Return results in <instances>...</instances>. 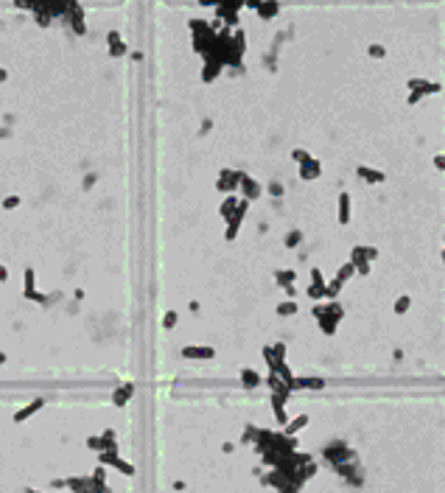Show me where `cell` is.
Segmentation results:
<instances>
[{
	"instance_id": "6da1fadb",
	"label": "cell",
	"mask_w": 445,
	"mask_h": 493,
	"mask_svg": "<svg viewBox=\"0 0 445 493\" xmlns=\"http://www.w3.org/2000/svg\"><path fill=\"white\" fill-rule=\"evenodd\" d=\"M247 210H249V202L247 199H238V208H235L233 218H227V230H224L227 241H233L235 236H238V227H241V222H244V216H247Z\"/></svg>"
},
{
	"instance_id": "7a4b0ae2",
	"label": "cell",
	"mask_w": 445,
	"mask_h": 493,
	"mask_svg": "<svg viewBox=\"0 0 445 493\" xmlns=\"http://www.w3.org/2000/svg\"><path fill=\"white\" fill-rule=\"evenodd\" d=\"M101 465H112V468H118L123 476H134V465L126 462V460H120L118 457V451H101Z\"/></svg>"
},
{
	"instance_id": "3957f363",
	"label": "cell",
	"mask_w": 445,
	"mask_h": 493,
	"mask_svg": "<svg viewBox=\"0 0 445 493\" xmlns=\"http://www.w3.org/2000/svg\"><path fill=\"white\" fill-rule=\"evenodd\" d=\"M87 448H92V451H118L115 429H106L101 437H87Z\"/></svg>"
},
{
	"instance_id": "277c9868",
	"label": "cell",
	"mask_w": 445,
	"mask_h": 493,
	"mask_svg": "<svg viewBox=\"0 0 445 493\" xmlns=\"http://www.w3.org/2000/svg\"><path fill=\"white\" fill-rule=\"evenodd\" d=\"M241 180H244V171H230V168H224V171L219 174V182H216V188H219L221 194H233V190L241 185Z\"/></svg>"
},
{
	"instance_id": "5b68a950",
	"label": "cell",
	"mask_w": 445,
	"mask_h": 493,
	"mask_svg": "<svg viewBox=\"0 0 445 493\" xmlns=\"http://www.w3.org/2000/svg\"><path fill=\"white\" fill-rule=\"evenodd\" d=\"M314 317H328V320H333V322H339V320L345 317V308H342L336 300H331L328 306H317V308H314Z\"/></svg>"
},
{
	"instance_id": "8992f818",
	"label": "cell",
	"mask_w": 445,
	"mask_h": 493,
	"mask_svg": "<svg viewBox=\"0 0 445 493\" xmlns=\"http://www.w3.org/2000/svg\"><path fill=\"white\" fill-rule=\"evenodd\" d=\"M22 278H25V292H22V294H25V300H34V303H48V297L39 294V292H36V286H34V278H36L34 269H25V275H22Z\"/></svg>"
},
{
	"instance_id": "52a82bcc",
	"label": "cell",
	"mask_w": 445,
	"mask_h": 493,
	"mask_svg": "<svg viewBox=\"0 0 445 493\" xmlns=\"http://www.w3.org/2000/svg\"><path fill=\"white\" fill-rule=\"evenodd\" d=\"M182 356H185V359H193V362H207V359H213V356H216V350H213V348L188 345V348H182Z\"/></svg>"
},
{
	"instance_id": "ba28073f",
	"label": "cell",
	"mask_w": 445,
	"mask_h": 493,
	"mask_svg": "<svg viewBox=\"0 0 445 493\" xmlns=\"http://www.w3.org/2000/svg\"><path fill=\"white\" fill-rule=\"evenodd\" d=\"M67 17H70V22H73V31L76 34H84V8L78 6V3H70L67 6Z\"/></svg>"
},
{
	"instance_id": "9c48e42d",
	"label": "cell",
	"mask_w": 445,
	"mask_h": 493,
	"mask_svg": "<svg viewBox=\"0 0 445 493\" xmlns=\"http://www.w3.org/2000/svg\"><path fill=\"white\" fill-rule=\"evenodd\" d=\"M244 8V3H230V6H219L216 8V14H219V20H227V28L230 26H235V17H238V12Z\"/></svg>"
},
{
	"instance_id": "30bf717a",
	"label": "cell",
	"mask_w": 445,
	"mask_h": 493,
	"mask_svg": "<svg viewBox=\"0 0 445 493\" xmlns=\"http://www.w3.org/2000/svg\"><path fill=\"white\" fill-rule=\"evenodd\" d=\"M289 387H291V392H294V390H322V387H325V378H317V376H308V378H294Z\"/></svg>"
},
{
	"instance_id": "8fae6325",
	"label": "cell",
	"mask_w": 445,
	"mask_h": 493,
	"mask_svg": "<svg viewBox=\"0 0 445 493\" xmlns=\"http://www.w3.org/2000/svg\"><path fill=\"white\" fill-rule=\"evenodd\" d=\"M42 406H45V398H36V401H31L28 406H22L20 412H14V423H25L31 415H36V412H39Z\"/></svg>"
},
{
	"instance_id": "7c38bea8",
	"label": "cell",
	"mask_w": 445,
	"mask_h": 493,
	"mask_svg": "<svg viewBox=\"0 0 445 493\" xmlns=\"http://www.w3.org/2000/svg\"><path fill=\"white\" fill-rule=\"evenodd\" d=\"M238 188L244 190V199H247V202H252V199H258V196H261V185L255 182L252 176H247V174H244V180H241V185H238Z\"/></svg>"
},
{
	"instance_id": "4fadbf2b",
	"label": "cell",
	"mask_w": 445,
	"mask_h": 493,
	"mask_svg": "<svg viewBox=\"0 0 445 493\" xmlns=\"http://www.w3.org/2000/svg\"><path fill=\"white\" fill-rule=\"evenodd\" d=\"M356 174L364 180V182H370V185H378V182H384L387 176H384V171H375V168H370V166H359L356 168Z\"/></svg>"
},
{
	"instance_id": "5bb4252c",
	"label": "cell",
	"mask_w": 445,
	"mask_h": 493,
	"mask_svg": "<svg viewBox=\"0 0 445 493\" xmlns=\"http://www.w3.org/2000/svg\"><path fill=\"white\" fill-rule=\"evenodd\" d=\"M263 384H269V390H272V392H275V395H286V398H289V395H291L289 384H286V381H283V378H280V376H277V373H269V378L263 381Z\"/></svg>"
},
{
	"instance_id": "9a60e30c",
	"label": "cell",
	"mask_w": 445,
	"mask_h": 493,
	"mask_svg": "<svg viewBox=\"0 0 445 493\" xmlns=\"http://www.w3.org/2000/svg\"><path fill=\"white\" fill-rule=\"evenodd\" d=\"M132 395H134V384H120V387L112 392V404L115 406H126Z\"/></svg>"
},
{
	"instance_id": "2e32d148",
	"label": "cell",
	"mask_w": 445,
	"mask_h": 493,
	"mask_svg": "<svg viewBox=\"0 0 445 493\" xmlns=\"http://www.w3.org/2000/svg\"><path fill=\"white\" fill-rule=\"evenodd\" d=\"M319 174H322L319 160H311V162H305V166H300V180H303V182H311V180H317Z\"/></svg>"
},
{
	"instance_id": "e0dca14e",
	"label": "cell",
	"mask_w": 445,
	"mask_h": 493,
	"mask_svg": "<svg viewBox=\"0 0 445 493\" xmlns=\"http://www.w3.org/2000/svg\"><path fill=\"white\" fill-rule=\"evenodd\" d=\"M221 68L224 64L219 62V59H205V70H202V82H216L221 73Z\"/></svg>"
},
{
	"instance_id": "ac0fdd59",
	"label": "cell",
	"mask_w": 445,
	"mask_h": 493,
	"mask_svg": "<svg viewBox=\"0 0 445 493\" xmlns=\"http://www.w3.org/2000/svg\"><path fill=\"white\" fill-rule=\"evenodd\" d=\"M286 401H289L286 395H275V392H272V409H275V418H277V423H280V426H286V423H289L286 409H283V404H286Z\"/></svg>"
},
{
	"instance_id": "d6986e66",
	"label": "cell",
	"mask_w": 445,
	"mask_h": 493,
	"mask_svg": "<svg viewBox=\"0 0 445 493\" xmlns=\"http://www.w3.org/2000/svg\"><path fill=\"white\" fill-rule=\"evenodd\" d=\"M303 426H308V415H297L294 420H289V423H286V429H283V434H286V437H294L297 432L303 429Z\"/></svg>"
},
{
	"instance_id": "ffe728a7",
	"label": "cell",
	"mask_w": 445,
	"mask_h": 493,
	"mask_svg": "<svg viewBox=\"0 0 445 493\" xmlns=\"http://www.w3.org/2000/svg\"><path fill=\"white\" fill-rule=\"evenodd\" d=\"M241 384L252 390V387H258V384H263V378H261L258 373H255L252 367H244V370H241Z\"/></svg>"
},
{
	"instance_id": "44dd1931",
	"label": "cell",
	"mask_w": 445,
	"mask_h": 493,
	"mask_svg": "<svg viewBox=\"0 0 445 493\" xmlns=\"http://www.w3.org/2000/svg\"><path fill=\"white\" fill-rule=\"evenodd\" d=\"M350 222V194H339V224Z\"/></svg>"
},
{
	"instance_id": "7402d4cb",
	"label": "cell",
	"mask_w": 445,
	"mask_h": 493,
	"mask_svg": "<svg viewBox=\"0 0 445 493\" xmlns=\"http://www.w3.org/2000/svg\"><path fill=\"white\" fill-rule=\"evenodd\" d=\"M255 12H258V17H261V20H272V17L280 12V6H277V3H258V8H255Z\"/></svg>"
},
{
	"instance_id": "603a6c76",
	"label": "cell",
	"mask_w": 445,
	"mask_h": 493,
	"mask_svg": "<svg viewBox=\"0 0 445 493\" xmlns=\"http://www.w3.org/2000/svg\"><path fill=\"white\" fill-rule=\"evenodd\" d=\"M294 278H297V272H291V269H280V272H275V283L277 286H294Z\"/></svg>"
},
{
	"instance_id": "cb8c5ba5",
	"label": "cell",
	"mask_w": 445,
	"mask_h": 493,
	"mask_svg": "<svg viewBox=\"0 0 445 493\" xmlns=\"http://www.w3.org/2000/svg\"><path fill=\"white\" fill-rule=\"evenodd\" d=\"M235 208H238V199L230 194V196L221 202V208H219V213H221V218H233V213H235Z\"/></svg>"
},
{
	"instance_id": "d4e9b609",
	"label": "cell",
	"mask_w": 445,
	"mask_h": 493,
	"mask_svg": "<svg viewBox=\"0 0 445 493\" xmlns=\"http://www.w3.org/2000/svg\"><path fill=\"white\" fill-rule=\"evenodd\" d=\"M342 286H345V283H339L336 278H333L331 283H325V300H336V294L342 292Z\"/></svg>"
},
{
	"instance_id": "484cf974",
	"label": "cell",
	"mask_w": 445,
	"mask_h": 493,
	"mask_svg": "<svg viewBox=\"0 0 445 493\" xmlns=\"http://www.w3.org/2000/svg\"><path fill=\"white\" fill-rule=\"evenodd\" d=\"M353 275H356V266H353V264H350V261H347L345 266H342L339 272H336V280H339V283H345V280H350V278H353Z\"/></svg>"
},
{
	"instance_id": "4316f807",
	"label": "cell",
	"mask_w": 445,
	"mask_h": 493,
	"mask_svg": "<svg viewBox=\"0 0 445 493\" xmlns=\"http://www.w3.org/2000/svg\"><path fill=\"white\" fill-rule=\"evenodd\" d=\"M275 373L280 376V378L286 381V384H291V381H294V373H291V370H289V364H286V362H280V364L275 367ZM289 390H291V387H289Z\"/></svg>"
},
{
	"instance_id": "83f0119b",
	"label": "cell",
	"mask_w": 445,
	"mask_h": 493,
	"mask_svg": "<svg viewBox=\"0 0 445 493\" xmlns=\"http://www.w3.org/2000/svg\"><path fill=\"white\" fill-rule=\"evenodd\" d=\"M291 160H294L297 166H305V162H311L314 157L308 154V152H305V148H294V152H291Z\"/></svg>"
},
{
	"instance_id": "f1b7e54d",
	"label": "cell",
	"mask_w": 445,
	"mask_h": 493,
	"mask_svg": "<svg viewBox=\"0 0 445 493\" xmlns=\"http://www.w3.org/2000/svg\"><path fill=\"white\" fill-rule=\"evenodd\" d=\"M409 306H412V297L409 294L398 297V300H395V314H398V317H401V314H406V311H409Z\"/></svg>"
},
{
	"instance_id": "f546056e",
	"label": "cell",
	"mask_w": 445,
	"mask_h": 493,
	"mask_svg": "<svg viewBox=\"0 0 445 493\" xmlns=\"http://www.w3.org/2000/svg\"><path fill=\"white\" fill-rule=\"evenodd\" d=\"M277 314H280V317H291V314H297V303H294V300L280 303V306H277Z\"/></svg>"
},
{
	"instance_id": "4dcf8cb0",
	"label": "cell",
	"mask_w": 445,
	"mask_h": 493,
	"mask_svg": "<svg viewBox=\"0 0 445 493\" xmlns=\"http://www.w3.org/2000/svg\"><path fill=\"white\" fill-rule=\"evenodd\" d=\"M177 320H179L177 311H165V317H163V328H165V331H171V328L177 325Z\"/></svg>"
},
{
	"instance_id": "1f68e13d",
	"label": "cell",
	"mask_w": 445,
	"mask_h": 493,
	"mask_svg": "<svg viewBox=\"0 0 445 493\" xmlns=\"http://www.w3.org/2000/svg\"><path fill=\"white\" fill-rule=\"evenodd\" d=\"M263 359H266V364H269V373H275V367L280 364V362L275 359V353H272V348H263Z\"/></svg>"
},
{
	"instance_id": "d6a6232c",
	"label": "cell",
	"mask_w": 445,
	"mask_h": 493,
	"mask_svg": "<svg viewBox=\"0 0 445 493\" xmlns=\"http://www.w3.org/2000/svg\"><path fill=\"white\" fill-rule=\"evenodd\" d=\"M305 294L311 297V300H325V286H308Z\"/></svg>"
},
{
	"instance_id": "836d02e7",
	"label": "cell",
	"mask_w": 445,
	"mask_h": 493,
	"mask_svg": "<svg viewBox=\"0 0 445 493\" xmlns=\"http://www.w3.org/2000/svg\"><path fill=\"white\" fill-rule=\"evenodd\" d=\"M300 241H303V232H300V230H294V232H289V236H286V246H297Z\"/></svg>"
},
{
	"instance_id": "e575fe53",
	"label": "cell",
	"mask_w": 445,
	"mask_h": 493,
	"mask_svg": "<svg viewBox=\"0 0 445 493\" xmlns=\"http://www.w3.org/2000/svg\"><path fill=\"white\" fill-rule=\"evenodd\" d=\"M109 54H112V56H123V54H126V42L120 40V42L109 45Z\"/></svg>"
},
{
	"instance_id": "d590c367",
	"label": "cell",
	"mask_w": 445,
	"mask_h": 493,
	"mask_svg": "<svg viewBox=\"0 0 445 493\" xmlns=\"http://www.w3.org/2000/svg\"><path fill=\"white\" fill-rule=\"evenodd\" d=\"M272 353H275L277 362H286V345H283V342H277V345L272 348Z\"/></svg>"
},
{
	"instance_id": "8d00e7d4",
	"label": "cell",
	"mask_w": 445,
	"mask_h": 493,
	"mask_svg": "<svg viewBox=\"0 0 445 493\" xmlns=\"http://www.w3.org/2000/svg\"><path fill=\"white\" fill-rule=\"evenodd\" d=\"M311 286H325V278L319 269H311Z\"/></svg>"
},
{
	"instance_id": "74e56055",
	"label": "cell",
	"mask_w": 445,
	"mask_h": 493,
	"mask_svg": "<svg viewBox=\"0 0 445 493\" xmlns=\"http://www.w3.org/2000/svg\"><path fill=\"white\" fill-rule=\"evenodd\" d=\"M423 96H429V92H426V90H415V92H409V98H406V104H417V101H420V98H423Z\"/></svg>"
},
{
	"instance_id": "f35d334b",
	"label": "cell",
	"mask_w": 445,
	"mask_h": 493,
	"mask_svg": "<svg viewBox=\"0 0 445 493\" xmlns=\"http://www.w3.org/2000/svg\"><path fill=\"white\" fill-rule=\"evenodd\" d=\"M17 204H20V196H6L3 199V208H6V210H14Z\"/></svg>"
},
{
	"instance_id": "ab89813d",
	"label": "cell",
	"mask_w": 445,
	"mask_h": 493,
	"mask_svg": "<svg viewBox=\"0 0 445 493\" xmlns=\"http://www.w3.org/2000/svg\"><path fill=\"white\" fill-rule=\"evenodd\" d=\"M92 479H95V482H101V485H104V479H106V471H104V465H98V468H95V474H92Z\"/></svg>"
},
{
	"instance_id": "60d3db41",
	"label": "cell",
	"mask_w": 445,
	"mask_h": 493,
	"mask_svg": "<svg viewBox=\"0 0 445 493\" xmlns=\"http://www.w3.org/2000/svg\"><path fill=\"white\" fill-rule=\"evenodd\" d=\"M364 258H367V261H375V258H378V250H375V246H364Z\"/></svg>"
},
{
	"instance_id": "b9f144b4",
	"label": "cell",
	"mask_w": 445,
	"mask_h": 493,
	"mask_svg": "<svg viewBox=\"0 0 445 493\" xmlns=\"http://www.w3.org/2000/svg\"><path fill=\"white\" fill-rule=\"evenodd\" d=\"M356 275H370V264H367V261L356 264Z\"/></svg>"
},
{
	"instance_id": "7bdbcfd3",
	"label": "cell",
	"mask_w": 445,
	"mask_h": 493,
	"mask_svg": "<svg viewBox=\"0 0 445 493\" xmlns=\"http://www.w3.org/2000/svg\"><path fill=\"white\" fill-rule=\"evenodd\" d=\"M384 54H387V50H384L381 45H370V56H375V59H378V56H384Z\"/></svg>"
},
{
	"instance_id": "ee69618b",
	"label": "cell",
	"mask_w": 445,
	"mask_h": 493,
	"mask_svg": "<svg viewBox=\"0 0 445 493\" xmlns=\"http://www.w3.org/2000/svg\"><path fill=\"white\" fill-rule=\"evenodd\" d=\"M34 17H36V22H39V26H50V17H48V14H39V12H34Z\"/></svg>"
},
{
	"instance_id": "f6af8a7d",
	"label": "cell",
	"mask_w": 445,
	"mask_h": 493,
	"mask_svg": "<svg viewBox=\"0 0 445 493\" xmlns=\"http://www.w3.org/2000/svg\"><path fill=\"white\" fill-rule=\"evenodd\" d=\"M106 42H109V45L120 42V34H118V31H109V34H106Z\"/></svg>"
},
{
	"instance_id": "bcb514c9",
	"label": "cell",
	"mask_w": 445,
	"mask_h": 493,
	"mask_svg": "<svg viewBox=\"0 0 445 493\" xmlns=\"http://www.w3.org/2000/svg\"><path fill=\"white\" fill-rule=\"evenodd\" d=\"M434 166H437L440 171H445V154H437V157H434Z\"/></svg>"
},
{
	"instance_id": "7dc6e473",
	"label": "cell",
	"mask_w": 445,
	"mask_h": 493,
	"mask_svg": "<svg viewBox=\"0 0 445 493\" xmlns=\"http://www.w3.org/2000/svg\"><path fill=\"white\" fill-rule=\"evenodd\" d=\"M269 194H272V196H280V194H283V188H280V185H275V182H272V185H269Z\"/></svg>"
},
{
	"instance_id": "c3c4849f",
	"label": "cell",
	"mask_w": 445,
	"mask_h": 493,
	"mask_svg": "<svg viewBox=\"0 0 445 493\" xmlns=\"http://www.w3.org/2000/svg\"><path fill=\"white\" fill-rule=\"evenodd\" d=\"M6 280H8V269L0 264V283H6Z\"/></svg>"
},
{
	"instance_id": "681fc988",
	"label": "cell",
	"mask_w": 445,
	"mask_h": 493,
	"mask_svg": "<svg viewBox=\"0 0 445 493\" xmlns=\"http://www.w3.org/2000/svg\"><path fill=\"white\" fill-rule=\"evenodd\" d=\"M6 76H8V73L3 70V68H0V82H6Z\"/></svg>"
},
{
	"instance_id": "f907efd6",
	"label": "cell",
	"mask_w": 445,
	"mask_h": 493,
	"mask_svg": "<svg viewBox=\"0 0 445 493\" xmlns=\"http://www.w3.org/2000/svg\"><path fill=\"white\" fill-rule=\"evenodd\" d=\"M3 362H6V353H0V364H3Z\"/></svg>"
},
{
	"instance_id": "816d5d0a",
	"label": "cell",
	"mask_w": 445,
	"mask_h": 493,
	"mask_svg": "<svg viewBox=\"0 0 445 493\" xmlns=\"http://www.w3.org/2000/svg\"><path fill=\"white\" fill-rule=\"evenodd\" d=\"M443 264H445V250H443Z\"/></svg>"
}]
</instances>
